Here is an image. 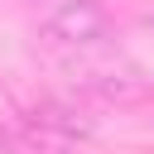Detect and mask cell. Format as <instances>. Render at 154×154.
I'll return each instance as SVG.
<instances>
[{"mask_svg": "<svg viewBox=\"0 0 154 154\" xmlns=\"http://www.w3.org/2000/svg\"><path fill=\"white\" fill-rule=\"evenodd\" d=\"M34 29L58 48H96L111 38V14L101 0H24Z\"/></svg>", "mask_w": 154, "mask_h": 154, "instance_id": "obj_1", "label": "cell"}, {"mask_svg": "<svg viewBox=\"0 0 154 154\" xmlns=\"http://www.w3.org/2000/svg\"><path fill=\"white\" fill-rule=\"evenodd\" d=\"M149 19H154V5H149Z\"/></svg>", "mask_w": 154, "mask_h": 154, "instance_id": "obj_2", "label": "cell"}]
</instances>
